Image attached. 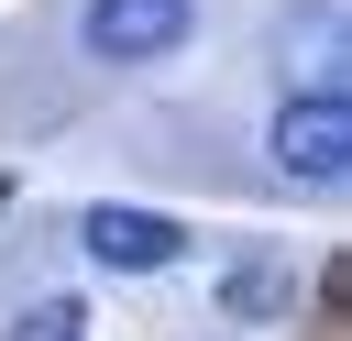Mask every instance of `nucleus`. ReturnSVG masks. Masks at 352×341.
Masks as SVG:
<instances>
[{
  "label": "nucleus",
  "instance_id": "4",
  "mask_svg": "<svg viewBox=\"0 0 352 341\" xmlns=\"http://www.w3.org/2000/svg\"><path fill=\"white\" fill-rule=\"evenodd\" d=\"M286 286H297V264H286V253H253V264H231V286H220V297L253 319V308H286Z\"/></svg>",
  "mask_w": 352,
  "mask_h": 341
},
{
  "label": "nucleus",
  "instance_id": "2",
  "mask_svg": "<svg viewBox=\"0 0 352 341\" xmlns=\"http://www.w3.org/2000/svg\"><path fill=\"white\" fill-rule=\"evenodd\" d=\"M198 33V0H88L77 11V44L99 55V66H154V55H176Z\"/></svg>",
  "mask_w": 352,
  "mask_h": 341
},
{
  "label": "nucleus",
  "instance_id": "3",
  "mask_svg": "<svg viewBox=\"0 0 352 341\" xmlns=\"http://www.w3.org/2000/svg\"><path fill=\"white\" fill-rule=\"evenodd\" d=\"M77 242H88V264H110V275H165V264L187 253V231H176L165 209H121V198H99V209L77 220Z\"/></svg>",
  "mask_w": 352,
  "mask_h": 341
},
{
  "label": "nucleus",
  "instance_id": "5",
  "mask_svg": "<svg viewBox=\"0 0 352 341\" xmlns=\"http://www.w3.org/2000/svg\"><path fill=\"white\" fill-rule=\"evenodd\" d=\"M11 341H88V308H77V297H33V308L11 319Z\"/></svg>",
  "mask_w": 352,
  "mask_h": 341
},
{
  "label": "nucleus",
  "instance_id": "1",
  "mask_svg": "<svg viewBox=\"0 0 352 341\" xmlns=\"http://www.w3.org/2000/svg\"><path fill=\"white\" fill-rule=\"evenodd\" d=\"M264 154H275V176H297V187H341V176H352V88L319 77V88H297V99H275Z\"/></svg>",
  "mask_w": 352,
  "mask_h": 341
}]
</instances>
